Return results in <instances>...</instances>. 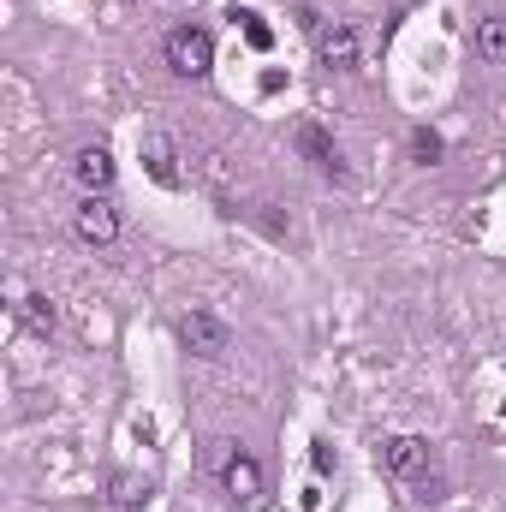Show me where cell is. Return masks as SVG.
<instances>
[{"label": "cell", "instance_id": "obj_9", "mask_svg": "<svg viewBox=\"0 0 506 512\" xmlns=\"http://www.w3.org/2000/svg\"><path fill=\"white\" fill-rule=\"evenodd\" d=\"M72 173H78V185H84L90 197H102V191L114 185V155H108V149H84V155L72 161Z\"/></svg>", "mask_w": 506, "mask_h": 512}, {"label": "cell", "instance_id": "obj_10", "mask_svg": "<svg viewBox=\"0 0 506 512\" xmlns=\"http://www.w3.org/2000/svg\"><path fill=\"white\" fill-rule=\"evenodd\" d=\"M18 322H24L30 334H54V304L30 292V298H18Z\"/></svg>", "mask_w": 506, "mask_h": 512}, {"label": "cell", "instance_id": "obj_11", "mask_svg": "<svg viewBox=\"0 0 506 512\" xmlns=\"http://www.w3.org/2000/svg\"><path fill=\"white\" fill-rule=\"evenodd\" d=\"M477 54L506 60V18H477Z\"/></svg>", "mask_w": 506, "mask_h": 512}, {"label": "cell", "instance_id": "obj_12", "mask_svg": "<svg viewBox=\"0 0 506 512\" xmlns=\"http://www.w3.org/2000/svg\"><path fill=\"white\" fill-rule=\"evenodd\" d=\"M411 155H417L423 167H435V161H441V131L417 126V131H411Z\"/></svg>", "mask_w": 506, "mask_h": 512}, {"label": "cell", "instance_id": "obj_1", "mask_svg": "<svg viewBox=\"0 0 506 512\" xmlns=\"http://www.w3.org/2000/svg\"><path fill=\"white\" fill-rule=\"evenodd\" d=\"M167 66H173L179 78H209V72H215V42H209V30H197V24L167 30Z\"/></svg>", "mask_w": 506, "mask_h": 512}, {"label": "cell", "instance_id": "obj_2", "mask_svg": "<svg viewBox=\"0 0 506 512\" xmlns=\"http://www.w3.org/2000/svg\"><path fill=\"white\" fill-rule=\"evenodd\" d=\"M215 465H221V483H227V495H233L239 507H256V495H262V471H256L251 453H239L233 441H215Z\"/></svg>", "mask_w": 506, "mask_h": 512}, {"label": "cell", "instance_id": "obj_8", "mask_svg": "<svg viewBox=\"0 0 506 512\" xmlns=\"http://www.w3.org/2000/svg\"><path fill=\"white\" fill-rule=\"evenodd\" d=\"M292 143H298V149H304V155H310L322 173H334V179H340V149H334V137L316 126V120H304V126L292 131Z\"/></svg>", "mask_w": 506, "mask_h": 512}, {"label": "cell", "instance_id": "obj_13", "mask_svg": "<svg viewBox=\"0 0 506 512\" xmlns=\"http://www.w3.org/2000/svg\"><path fill=\"white\" fill-rule=\"evenodd\" d=\"M143 495H149V483H137V477H114V507L120 512H131Z\"/></svg>", "mask_w": 506, "mask_h": 512}, {"label": "cell", "instance_id": "obj_7", "mask_svg": "<svg viewBox=\"0 0 506 512\" xmlns=\"http://www.w3.org/2000/svg\"><path fill=\"white\" fill-rule=\"evenodd\" d=\"M143 161H149V179H155V185H179V179H185V173H179V149H173L167 131H143Z\"/></svg>", "mask_w": 506, "mask_h": 512}, {"label": "cell", "instance_id": "obj_4", "mask_svg": "<svg viewBox=\"0 0 506 512\" xmlns=\"http://www.w3.org/2000/svg\"><path fill=\"white\" fill-rule=\"evenodd\" d=\"M179 340H185L197 358H221L233 334H227V322H221V316H209V310H191V316L179 322Z\"/></svg>", "mask_w": 506, "mask_h": 512}, {"label": "cell", "instance_id": "obj_3", "mask_svg": "<svg viewBox=\"0 0 506 512\" xmlns=\"http://www.w3.org/2000/svg\"><path fill=\"white\" fill-rule=\"evenodd\" d=\"M72 227H78L84 245H114V239H120V215H114L108 197H84L78 215H72Z\"/></svg>", "mask_w": 506, "mask_h": 512}, {"label": "cell", "instance_id": "obj_14", "mask_svg": "<svg viewBox=\"0 0 506 512\" xmlns=\"http://www.w3.org/2000/svg\"><path fill=\"white\" fill-rule=\"evenodd\" d=\"M239 18H245V36H251V48H268V42H274V36H268V24H262L256 12H239Z\"/></svg>", "mask_w": 506, "mask_h": 512}, {"label": "cell", "instance_id": "obj_6", "mask_svg": "<svg viewBox=\"0 0 506 512\" xmlns=\"http://www.w3.org/2000/svg\"><path fill=\"white\" fill-rule=\"evenodd\" d=\"M381 465H387L393 477H423V471H429V441L393 435V441H381Z\"/></svg>", "mask_w": 506, "mask_h": 512}, {"label": "cell", "instance_id": "obj_5", "mask_svg": "<svg viewBox=\"0 0 506 512\" xmlns=\"http://www.w3.org/2000/svg\"><path fill=\"white\" fill-rule=\"evenodd\" d=\"M316 54H322L328 72H352L358 66V30L352 24H322L316 30Z\"/></svg>", "mask_w": 506, "mask_h": 512}]
</instances>
